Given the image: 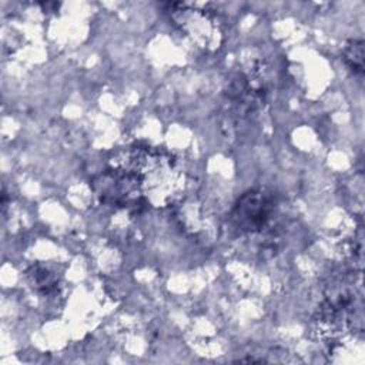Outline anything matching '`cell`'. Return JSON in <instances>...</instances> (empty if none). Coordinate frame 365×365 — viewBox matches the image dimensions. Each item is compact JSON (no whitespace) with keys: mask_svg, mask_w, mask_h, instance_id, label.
I'll list each match as a JSON object with an SVG mask.
<instances>
[{"mask_svg":"<svg viewBox=\"0 0 365 365\" xmlns=\"http://www.w3.org/2000/svg\"><path fill=\"white\" fill-rule=\"evenodd\" d=\"M274 214V201L264 191L244 194L234 208L232 220L244 231L255 232L264 230Z\"/></svg>","mask_w":365,"mask_h":365,"instance_id":"6da1fadb","label":"cell"}]
</instances>
